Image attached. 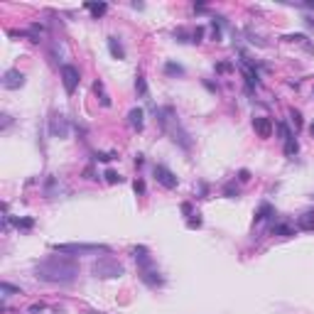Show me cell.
<instances>
[{
    "mask_svg": "<svg viewBox=\"0 0 314 314\" xmlns=\"http://www.w3.org/2000/svg\"><path fill=\"white\" fill-rule=\"evenodd\" d=\"M2 86H5V88H10V91H15V88L25 86V74H22V71H17V69H7V71L2 74Z\"/></svg>",
    "mask_w": 314,
    "mask_h": 314,
    "instance_id": "52a82bcc",
    "label": "cell"
},
{
    "mask_svg": "<svg viewBox=\"0 0 314 314\" xmlns=\"http://www.w3.org/2000/svg\"><path fill=\"white\" fill-rule=\"evenodd\" d=\"M108 52L113 59H125V47L118 37H108Z\"/></svg>",
    "mask_w": 314,
    "mask_h": 314,
    "instance_id": "8fae6325",
    "label": "cell"
},
{
    "mask_svg": "<svg viewBox=\"0 0 314 314\" xmlns=\"http://www.w3.org/2000/svg\"><path fill=\"white\" fill-rule=\"evenodd\" d=\"M229 69H231L229 61H221V64H216V71H229Z\"/></svg>",
    "mask_w": 314,
    "mask_h": 314,
    "instance_id": "f546056e",
    "label": "cell"
},
{
    "mask_svg": "<svg viewBox=\"0 0 314 314\" xmlns=\"http://www.w3.org/2000/svg\"><path fill=\"white\" fill-rule=\"evenodd\" d=\"M91 314H103V312H91Z\"/></svg>",
    "mask_w": 314,
    "mask_h": 314,
    "instance_id": "d6a6232c",
    "label": "cell"
},
{
    "mask_svg": "<svg viewBox=\"0 0 314 314\" xmlns=\"http://www.w3.org/2000/svg\"><path fill=\"white\" fill-rule=\"evenodd\" d=\"M270 233H273V236H292V229H290V226H287V224H278V226H273V231H270Z\"/></svg>",
    "mask_w": 314,
    "mask_h": 314,
    "instance_id": "44dd1931",
    "label": "cell"
},
{
    "mask_svg": "<svg viewBox=\"0 0 314 314\" xmlns=\"http://www.w3.org/2000/svg\"><path fill=\"white\" fill-rule=\"evenodd\" d=\"M297 229H302V231L314 229V211H307V214H302L297 219Z\"/></svg>",
    "mask_w": 314,
    "mask_h": 314,
    "instance_id": "9a60e30c",
    "label": "cell"
},
{
    "mask_svg": "<svg viewBox=\"0 0 314 314\" xmlns=\"http://www.w3.org/2000/svg\"><path fill=\"white\" fill-rule=\"evenodd\" d=\"M145 113H143V108H133L130 113H128V123H130V128L133 130H143V125H145Z\"/></svg>",
    "mask_w": 314,
    "mask_h": 314,
    "instance_id": "7c38bea8",
    "label": "cell"
},
{
    "mask_svg": "<svg viewBox=\"0 0 314 314\" xmlns=\"http://www.w3.org/2000/svg\"><path fill=\"white\" fill-rule=\"evenodd\" d=\"M130 256L135 258V263L140 265V270H145V268H152V265H155V260H152L150 251H147L145 246H135V248L130 251Z\"/></svg>",
    "mask_w": 314,
    "mask_h": 314,
    "instance_id": "ba28073f",
    "label": "cell"
},
{
    "mask_svg": "<svg viewBox=\"0 0 314 314\" xmlns=\"http://www.w3.org/2000/svg\"><path fill=\"white\" fill-rule=\"evenodd\" d=\"M91 273L96 275V278H120L123 273H125V268L111 256H101L98 260H93V265H91Z\"/></svg>",
    "mask_w": 314,
    "mask_h": 314,
    "instance_id": "3957f363",
    "label": "cell"
},
{
    "mask_svg": "<svg viewBox=\"0 0 314 314\" xmlns=\"http://www.w3.org/2000/svg\"><path fill=\"white\" fill-rule=\"evenodd\" d=\"M155 179H157V184H162L165 189H174L177 184H179V179H177V174L170 170V167H165V165H155Z\"/></svg>",
    "mask_w": 314,
    "mask_h": 314,
    "instance_id": "5b68a950",
    "label": "cell"
},
{
    "mask_svg": "<svg viewBox=\"0 0 314 314\" xmlns=\"http://www.w3.org/2000/svg\"><path fill=\"white\" fill-rule=\"evenodd\" d=\"M253 128H256V133L260 138H270L273 135V120L265 118V115H256L253 118Z\"/></svg>",
    "mask_w": 314,
    "mask_h": 314,
    "instance_id": "9c48e42d",
    "label": "cell"
},
{
    "mask_svg": "<svg viewBox=\"0 0 314 314\" xmlns=\"http://www.w3.org/2000/svg\"><path fill=\"white\" fill-rule=\"evenodd\" d=\"M165 74H167V76H174V79H177V76H184V66L177 64V61H167V64H165Z\"/></svg>",
    "mask_w": 314,
    "mask_h": 314,
    "instance_id": "e0dca14e",
    "label": "cell"
},
{
    "mask_svg": "<svg viewBox=\"0 0 314 314\" xmlns=\"http://www.w3.org/2000/svg\"><path fill=\"white\" fill-rule=\"evenodd\" d=\"M12 224H15L20 231H29L32 226H34V219H32V216H25V219H12Z\"/></svg>",
    "mask_w": 314,
    "mask_h": 314,
    "instance_id": "ac0fdd59",
    "label": "cell"
},
{
    "mask_svg": "<svg viewBox=\"0 0 314 314\" xmlns=\"http://www.w3.org/2000/svg\"><path fill=\"white\" fill-rule=\"evenodd\" d=\"M0 290H2V297H7L10 292H20V287L10 285V283H2V285H0Z\"/></svg>",
    "mask_w": 314,
    "mask_h": 314,
    "instance_id": "cb8c5ba5",
    "label": "cell"
},
{
    "mask_svg": "<svg viewBox=\"0 0 314 314\" xmlns=\"http://www.w3.org/2000/svg\"><path fill=\"white\" fill-rule=\"evenodd\" d=\"M135 91H138V96H147V84H145L143 74H138V76H135Z\"/></svg>",
    "mask_w": 314,
    "mask_h": 314,
    "instance_id": "ffe728a7",
    "label": "cell"
},
{
    "mask_svg": "<svg viewBox=\"0 0 314 314\" xmlns=\"http://www.w3.org/2000/svg\"><path fill=\"white\" fill-rule=\"evenodd\" d=\"M189 229H201V219H199V214H197V219H189V224H187Z\"/></svg>",
    "mask_w": 314,
    "mask_h": 314,
    "instance_id": "4316f807",
    "label": "cell"
},
{
    "mask_svg": "<svg viewBox=\"0 0 314 314\" xmlns=\"http://www.w3.org/2000/svg\"><path fill=\"white\" fill-rule=\"evenodd\" d=\"M106 179H108L111 184H120V182H123V177H120L118 172H113V170H108V172H106Z\"/></svg>",
    "mask_w": 314,
    "mask_h": 314,
    "instance_id": "603a6c76",
    "label": "cell"
},
{
    "mask_svg": "<svg viewBox=\"0 0 314 314\" xmlns=\"http://www.w3.org/2000/svg\"><path fill=\"white\" fill-rule=\"evenodd\" d=\"M93 91H96V96L101 98V106H106V108H108V106H111V96L106 93V88H103V81H96V84H93Z\"/></svg>",
    "mask_w": 314,
    "mask_h": 314,
    "instance_id": "2e32d148",
    "label": "cell"
},
{
    "mask_svg": "<svg viewBox=\"0 0 314 314\" xmlns=\"http://www.w3.org/2000/svg\"><path fill=\"white\" fill-rule=\"evenodd\" d=\"M59 74H61V84H64V91H66L69 96H74V91L79 88V81H81V74H79V69H76L74 64H64Z\"/></svg>",
    "mask_w": 314,
    "mask_h": 314,
    "instance_id": "277c9868",
    "label": "cell"
},
{
    "mask_svg": "<svg viewBox=\"0 0 314 314\" xmlns=\"http://www.w3.org/2000/svg\"><path fill=\"white\" fill-rule=\"evenodd\" d=\"M54 253H61V256H91V253H111L108 246H101V243H54L52 246Z\"/></svg>",
    "mask_w": 314,
    "mask_h": 314,
    "instance_id": "7a4b0ae2",
    "label": "cell"
},
{
    "mask_svg": "<svg viewBox=\"0 0 314 314\" xmlns=\"http://www.w3.org/2000/svg\"><path fill=\"white\" fill-rule=\"evenodd\" d=\"M140 280H143L147 287H152V290H157V287L165 285V278H162V273L152 265V268H145V270H140Z\"/></svg>",
    "mask_w": 314,
    "mask_h": 314,
    "instance_id": "8992f818",
    "label": "cell"
},
{
    "mask_svg": "<svg viewBox=\"0 0 314 314\" xmlns=\"http://www.w3.org/2000/svg\"><path fill=\"white\" fill-rule=\"evenodd\" d=\"M297 150H300V145H297V140H295V135H292V138H287V140H285V155H287V157H295V155H297Z\"/></svg>",
    "mask_w": 314,
    "mask_h": 314,
    "instance_id": "d6986e66",
    "label": "cell"
},
{
    "mask_svg": "<svg viewBox=\"0 0 314 314\" xmlns=\"http://www.w3.org/2000/svg\"><path fill=\"white\" fill-rule=\"evenodd\" d=\"M84 7L91 12V15H93V17H96V20H98V17H103V15L108 12V5H106V2H86Z\"/></svg>",
    "mask_w": 314,
    "mask_h": 314,
    "instance_id": "4fadbf2b",
    "label": "cell"
},
{
    "mask_svg": "<svg viewBox=\"0 0 314 314\" xmlns=\"http://www.w3.org/2000/svg\"><path fill=\"white\" fill-rule=\"evenodd\" d=\"M79 275V263L71 256H47L34 265V278L42 283H52V285H69L74 283Z\"/></svg>",
    "mask_w": 314,
    "mask_h": 314,
    "instance_id": "6da1fadb",
    "label": "cell"
},
{
    "mask_svg": "<svg viewBox=\"0 0 314 314\" xmlns=\"http://www.w3.org/2000/svg\"><path fill=\"white\" fill-rule=\"evenodd\" d=\"M133 189H135V194H145V182L143 179H135V182H133Z\"/></svg>",
    "mask_w": 314,
    "mask_h": 314,
    "instance_id": "d4e9b609",
    "label": "cell"
},
{
    "mask_svg": "<svg viewBox=\"0 0 314 314\" xmlns=\"http://www.w3.org/2000/svg\"><path fill=\"white\" fill-rule=\"evenodd\" d=\"M49 130H52L54 138H66V135H69V123H66V118H64V115H54L52 123H49Z\"/></svg>",
    "mask_w": 314,
    "mask_h": 314,
    "instance_id": "30bf717a",
    "label": "cell"
},
{
    "mask_svg": "<svg viewBox=\"0 0 314 314\" xmlns=\"http://www.w3.org/2000/svg\"><path fill=\"white\" fill-rule=\"evenodd\" d=\"M192 37H194V42H201V37H204V29H201V27H197V29H194V34H192Z\"/></svg>",
    "mask_w": 314,
    "mask_h": 314,
    "instance_id": "4dcf8cb0",
    "label": "cell"
},
{
    "mask_svg": "<svg viewBox=\"0 0 314 314\" xmlns=\"http://www.w3.org/2000/svg\"><path fill=\"white\" fill-rule=\"evenodd\" d=\"M310 130H312V135H314V123H312V125H310Z\"/></svg>",
    "mask_w": 314,
    "mask_h": 314,
    "instance_id": "1f68e13d",
    "label": "cell"
},
{
    "mask_svg": "<svg viewBox=\"0 0 314 314\" xmlns=\"http://www.w3.org/2000/svg\"><path fill=\"white\" fill-rule=\"evenodd\" d=\"M224 194H226V197H229V199H236V197H238V189H236V187H233V184H229V187H226V189H224Z\"/></svg>",
    "mask_w": 314,
    "mask_h": 314,
    "instance_id": "484cf974",
    "label": "cell"
},
{
    "mask_svg": "<svg viewBox=\"0 0 314 314\" xmlns=\"http://www.w3.org/2000/svg\"><path fill=\"white\" fill-rule=\"evenodd\" d=\"M290 118H292V123H295V130H300V128H302V113L292 108V111H290Z\"/></svg>",
    "mask_w": 314,
    "mask_h": 314,
    "instance_id": "7402d4cb",
    "label": "cell"
},
{
    "mask_svg": "<svg viewBox=\"0 0 314 314\" xmlns=\"http://www.w3.org/2000/svg\"><path fill=\"white\" fill-rule=\"evenodd\" d=\"M96 160H101V162H111V160H113V155H106V152H96Z\"/></svg>",
    "mask_w": 314,
    "mask_h": 314,
    "instance_id": "83f0119b",
    "label": "cell"
},
{
    "mask_svg": "<svg viewBox=\"0 0 314 314\" xmlns=\"http://www.w3.org/2000/svg\"><path fill=\"white\" fill-rule=\"evenodd\" d=\"M238 179H241V182H248V179H251V172H248V170H241V172H238Z\"/></svg>",
    "mask_w": 314,
    "mask_h": 314,
    "instance_id": "f1b7e54d",
    "label": "cell"
},
{
    "mask_svg": "<svg viewBox=\"0 0 314 314\" xmlns=\"http://www.w3.org/2000/svg\"><path fill=\"white\" fill-rule=\"evenodd\" d=\"M275 216V209L265 201V204H260V209H258V214H256V224H260V221H265V219H273Z\"/></svg>",
    "mask_w": 314,
    "mask_h": 314,
    "instance_id": "5bb4252c",
    "label": "cell"
}]
</instances>
